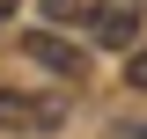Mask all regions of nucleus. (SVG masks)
<instances>
[{
    "label": "nucleus",
    "mask_w": 147,
    "mask_h": 139,
    "mask_svg": "<svg viewBox=\"0 0 147 139\" xmlns=\"http://www.w3.org/2000/svg\"><path fill=\"white\" fill-rule=\"evenodd\" d=\"M22 51H30L44 73H59L66 88L88 81V51H81V44H66V37H52V29H30V37H22Z\"/></svg>",
    "instance_id": "obj_3"
},
{
    "label": "nucleus",
    "mask_w": 147,
    "mask_h": 139,
    "mask_svg": "<svg viewBox=\"0 0 147 139\" xmlns=\"http://www.w3.org/2000/svg\"><path fill=\"white\" fill-rule=\"evenodd\" d=\"M15 7H22V0H0V22H15Z\"/></svg>",
    "instance_id": "obj_6"
},
{
    "label": "nucleus",
    "mask_w": 147,
    "mask_h": 139,
    "mask_svg": "<svg viewBox=\"0 0 147 139\" xmlns=\"http://www.w3.org/2000/svg\"><path fill=\"white\" fill-rule=\"evenodd\" d=\"M66 124V95H22L0 88V132H59Z\"/></svg>",
    "instance_id": "obj_1"
},
{
    "label": "nucleus",
    "mask_w": 147,
    "mask_h": 139,
    "mask_svg": "<svg viewBox=\"0 0 147 139\" xmlns=\"http://www.w3.org/2000/svg\"><path fill=\"white\" fill-rule=\"evenodd\" d=\"M88 7H96V0H44L52 22H88Z\"/></svg>",
    "instance_id": "obj_4"
},
{
    "label": "nucleus",
    "mask_w": 147,
    "mask_h": 139,
    "mask_svg": "<svg viewBox=\"0 0 147 139\" xmlns=\"http://www.w3.org/2000/svg\"><path fill=\"white\" fill-rule=\"evenodd\" d=\"M125 88H140V95H147V44H140V51L125 59Z\"/></svg>",
    "instance_id": "obj_5"
},
{
    "label": "nucleus",
    "mask_w": 147,
    "mask_h": 139,
    "mask_svg": "<svg viewBox=\"0 0 147 139\" xmlns=\"http://www.w3.org/2000/svg\"><path fill=\"white\" fill-rule=\"evenodd\" d=\"M81 29H88L103 51H132V37H140V0H96Z\"/></svg>",
    "instance_id": "obj_2"
}]
</instances>
